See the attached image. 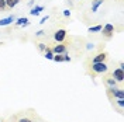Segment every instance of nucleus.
Wrapping results in <instances>:
<instances>
[{
	"label": "nucleus",
	"mask_w": 124,
	"mask_h": 122,
	"mask_svg": "<svg viewBox=\"0 0 124 122\" xmlns=\"http://www.w3.org/2000/svg\"><path fill=\"white\" fill-rule=\"evenodd\" d=\"M16 18L14 15H8V17H6V18H1L0 20V27H6V25H10L11 23H14Z\"/></svg>",
	"instance_id": "nucleus-9"
},
{
	"label": "nucleus",
	"mask_w": 124,
	"mask_h": 122,
	"mask_svg": "<svg viewBox=\"0 0 124 122\" xmlns=\"http://www.w3.org/2000/svg\"><path fill=\"white\" fill-rule=\"evenodd\" d=\"M52 61L55 62H63V55H54V59Z\"/></svg>",
	"instance_id": "nucleus-18"
},
{
	"label": "nucleus",
	"mask_w": 124,
	"mask_h": 122,
	"mask_svg": "<svg viewBox=\"0 0 124 122\" xmlns=\"http://www.w3.org/2000/svg\"><path fill=\"white\" fill-rule=\"evenodd\" d=\"M101 4H103V0H96V1L92 4V11H93V13H94V11H97V8L100 7Z\"/></svg>",
	"instance_id": "nucleus-16"
},
{
	"label": "nucleus",
	"mask_w": 124,
	"mask_h": 122,
	"mask_svg": "<svg viewBox=\"0 0 124 122\" xmlns=\"http://www.w3.org/2000/svg\"><path fill=\"white\" fill-rule=\"evenodd\" d=\"M107 59V54L106 52H101V54H97L96 56H93L92 63H97V62H106Z\"/></svg>",
	"instance_id": "nucleus-8"
},
{
	"label": "nucleus",
	"mask_w": 124,
	"mask_h": 122,
	"mask_svg": "<svg viewBox=\"0 0 124 122\" xmlns=\"http://www.w3.org/2000/svg\"><path fill=\"white\" fill-rule=\"evenodd\" d=\"M65 38H66V30H63V28L58 30L54 34V39L56 41V42H63V41H65Z\"/></svg>",
	"instance_id": "nucleus-5"
},
{
	"label": "nucleus",
	"mask_w": 124,
	"mask_h": 122,
	"mask_svg": "<svg viewBox=\"0 0 124 122\" xmlns=\"http://www.w3.org/2000/svg\"><path fill=\"white\" fill-rule=\"evenodd\" d=\"M16 122H37V121L34 118L28 116V115H25V114H20L16 118Z\"/></svg>",
	"instance_id": "nucleus-7"
},
{
	"label": "nucleus",
	"mask_w": 124,
	"mask_h": 122,
	"mask_svg": "<svg viewBox=\"0 0 124 122\" xmlns=\"http://www.w3.org/2000/svg\"><path fill=\"white\" fill-rule=\"evenodd\" d=\"M63 62H70V56L68 55V52L63 54Z\"/></svg>",
	"instance_id": "nucleus-21"
},
{
	"label": "nucleus",
	"mask_w": 124,
	"mask_h": 122,
	"mask_svg": "<svg viewBox=\"0 0 124 122\" xmlns=\"http://www.w3.org/2000/svg\"><path fill=\"white\" fill-rule=\"evenodd\" d=\"M37 46H38L39 51H45V49H46V45H45V44H42V42H41V44H37Z\"/></svg>",
	"instance_id": "nucleus-19"
},
{
	"label": "nucleus",
	"mask_w": 124,
	"mask_h": 122,
	"mask_svg": "<svg viewBox=\"0 0 124 122\" xmlns=\"http://www.w3.org/2000/svg\"><path fill=\"white\" fill-rule=\"evenodd\" d=\"M90 70L93 75H103V73H107L108 66L106 62H97V63H92Z\"/></svg>",
	"instance_id": "nucleus-1"
},
{
	"label": "nucleus",
	"mask_w": 124,
	"mask_h": 122,
	"mask_svg": "<svg viewBox=\"0 0 124 122\" xmlns=\"http://www.w3.org/2000/svg\"><path fill=\"white\" fill-rule=\"evenodd\" d=\"M18 3H20V0H6V7L13 8V7H16Z\"/></svg>",
	"instance_id": "nucleus-12"
},
{
	"label": "nucleus",
	"mask_w": 124,
	"mask_h": 122,
	"mask_svg": "<svg viewBox=\"0 0 124 122\" xmlns=\"http://www.w3.org/2000/svg\"><path fill=\"white\" fill-rule=\"evenodd\" d=\"M16 25H17V27H20V25H28V18H25V17L18 18V20L16 21Z\"/></svg>",
	"instance_id": "nucleus-13"
},
{
	"label": "nucleus",
	"mask_w": 124,
	"mask_h": 122,
	"mask_svg": "<svg viewBox=\"0 0 124 122\" xmlns=\"http://www.w3.org/2000/svg\"><path fill=\"white\" fill-rule=\"evenodd\" d=\"M52 52H54L55 55H63V54H66V45H65V44L55 45L54 48H52Z\"/></svg>",
	"instance_id": "nucleus-6"
},
{
	"label": "nucleus",
	"mask_w": 124,
	"mask_h": 122,
	"mask_svg": "<svg viewBox=\"0 0 124 122\" xmlns=\"http://www.w3.org/2000/svg\"><path fill=\"white\" fill-rule=\"evenodd\" d=\"M42 10H44V7H42V6H35V7H32V8H31L30 14H31V15H39Z\"/></svg>",
	"instance_id": "nucleus-11"
},
{
	"label": "nucleus",
	"mask_w": 124,
	"mask_h": 122,
	"mask_svg": "<svg viewBox=\"0 0 124 122\" xmlns=\"http://www.w3.org/2000/svg\"><path fill=\"white\" fill-rule=\"evenodd\" d=\"M46 20H48V15H45V17H42V18H41V21H39V24H44L46 21Z\"/></svg>",
	"instance_id": "nucleus-24"
},
{
	"label": "nucleus",
	"mask_w": 124,
	"mask_h": 122,
	"mask_svg": "<svg viewBox=\"0 0 124 122\" xmlns=\"http://www.w3.org/2000/svg\"><path fill=\"white\" fill-rule=\"evenodd\" d=\"M6 8V0H0V10L3 11Z\"/></svg>",
	"instance_id": "nucleus-20"
},
{
	"label": "nucleus",
	"mask_w": 124,
	"mask_h": 122,
	"mask_svg": "<svg viewBox=\"0 0 124 122\" xmlns=\"http://www.w3.org/2000/svg\"><path fill=\"white\" fill-rule=\"evenodd\" d=\"M44 34H45V31H44V30H39L38 32H35V37H42Z\"/></svg>",
	"instance_id": "nucleus-22"
},
{
	"label": "nucleus",
	"mask_w": 124,
	"mask_h": 122,
	"mask_svg": "<svg viewBox=\"0 0 124 122\" xmlns=\"http://www.w3.org/2000/svg\"><path fill=\"white\" fill-rule=\"evenodd\" d=\"M54 55H55V54L52 52V49L46 46V49H45V58H46V59H49V61H52V59H54Z\"/></svg>",
	"instance_id": "nucleus-14"
},
{
	"label": "nucleus",
	"mask_w": 124,
	"mask_h": 122,
	"mask_svg": "<svg viewBox=\"0 0 124 122\" xmlns=\"http://www.w3.org/2000/svg\"><path fill=\"white\" fill-rule=\"evenodd\" d=\"M113 79L116 80L117 83H123V80H124V72H123V69H114V72H113Z\"/></svg>",
	"instance_id": "nucleus-4"
},
{
	"label": "nucleus",
	"mask_w": 124,
	"mask_h": 122,
	"mask_svg": "<svg viewBox=\"0 0 124 122\" xmlns=\"http://www.w3.org/2000/svg\"><path fill=\"white\" fill-rule=\"evenodd\" d=\"M0 122H3V121H1V119H0Z\"/></svg>",
	"instance_id": "nucleus-25"
},
{
	"label": "nucleus",
	"mask_w": 124,
	"mask_h": 122,
	"mask_svg": "<svg viewBox=\"0 0 124 122\" xmlns=\"http://www.w3.org/2000/svg\"><path fill=\"white\" fill-rule=\"evenodd\" d=\"M114 105L120 108V111L124 108V98H117V101H114Z\"/></svg>",
	"instance_id": "nucleus-17"
},
{
	"label": "nucleus",
	"mask_w": 124,
	"mask_h": 122,
	"mask_svg": "<svg viewBox=\"0 0 124 122\" xmlns=\"http://www.w3.org/2000/svg\"><path fill=\"white\" fill-rule=\"evenodd\" d=\"M63 15H65V17H69L70 15V10H63Z\"/></svg>",
	"instance_id": "nucleus-23"
},
{
	"label": "nucleus",
	"mask_w": 124,
	"mask_h": 122,
	"mask_svg": "<svg viewBox=\"0 0 124 122\" xmlns=\"http://www.w3.org/2000/svg\"><path fill=\"white\" fill-rule=\"evenodd\" d=\"M107 94L114 98H124V91L117 87H107Z\"/></svg>",
	"instance_id": "nucleus-2"
},
{
	"label": "nucleus",
	"mask_w": 124,
	"mask_h": 122,
	"mask_svg": "<svg viewBox=\"0 0 124 122\" xmlns=\"http://www.w3.org/2000/svg\"><path fill=\"white\" fill-rule=\"evenodd\" d=\"M104 83L107 84V87H116L117 86V81L113 79V76H107L104 79Z\"/></svg>",
	"instance_id": "nucleus-10"
},
{
	"label": "nucleus",
	"mask_w": 124,
	"mask_h": 122,
	"mask_svg": "<svg viewBox=\"0 0 124 122\" xmlns=\"http://www.w3.org/2000/svg\"><path fill=\"white\" fill-rule=\"evenodd\" d=\"M101 28H103V25H101V24H99V25H94V27H89V28H87V31H89V32H100Z\"/></svg>",
	"instance_id": "nucleus-15"
},
{
	"label": "nucleus",
	"mask_w": 124,
	"mask_h": 122,
	"mask_svg": "<svg viewBox=\"0 0 124 122\" xmlns=\"http://www.w3.org/2000/svg\"><path fill=\"white\" fill-rule=\"evenodd\" d=\"M101 31H103V35H104L106 38H110V37L114 34V25L110 24V23H107L103 28H101Z\"/></svg>",
	"instance_id": "nucleus-3"
}]
</instances>
